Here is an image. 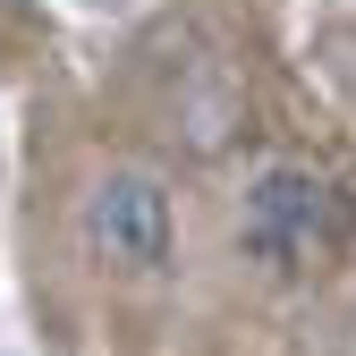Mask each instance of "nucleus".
Instances as JSON below:
<instances>
[{"label":"nucleus","instance_id":"1","mask_svg":"<svg viewBox=\"0 0 356 356\" xmlns=\"http://www.w3.org/2000/svg\"><path fill=\"white\" fill-rule=\"evenodd\" d=\"M339 238V187L305 161H263L238 195V254L263 272H305Z\"/></svg>","mask_w":356,"mask_h":356},{"label":"nucleus","instance_id":"2","mask_svg":"<svg viewBox=\"0 0 356 356\" xmlns=\"http://www.w3.org/2000/svg\"><path fill=\"white\" fill-rule=\"evenodd\" d=\"M85 254L102 263V272L119 280H153L170 263V187L153 170H102L94 187H85Z\"/></svg>","mask_w":356,"mask_h":356}]
</instances>
